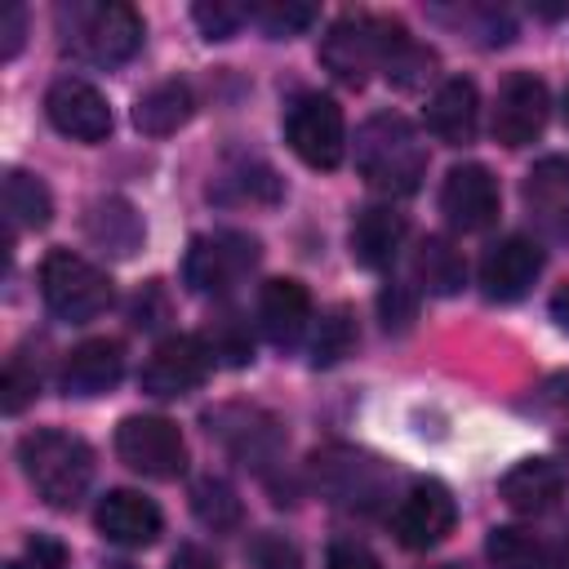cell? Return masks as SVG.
<instances>
[{
	"mask_svg": "<svg viewBox=\"0 0 569 569\" xmlns=\"http://www.w3.org/2000/svg\"><path fill=\"white\" fill-rule=\"evenodd\" d=\"M204 347L213 360L222 365H249L253 360V333H249V320L240 311H222L209 320L204 329Z\"/></svg>",
	"mask_w": 569,
	"mask_h": 569,
	"instance_id": "1f68e13d",
	"label": "cell"
},
{
	"mask_svg": "<svg viewBox=\"0 0 569 569\" xmlns=\"http://www.w3.org/2000/svg\"><path fill=\"white\" fill-rule=\"evenodd\" d=\"M169 569H218V560H213L204 547H196V542H182V547L173 551Z\"/></svg>",
	"mask_w": 569,
	"mask_h": 569,
	"instance_id": "b9f144b4",
	"label": "cell"
},
{
	"mask_svg": "<svg viewBox=\"0 0 569 569\" xmlns=\"http://www.w3.org/2000/svg\"><path fill=\"white\" fill-rule=\"evenodd\" d=\"M502 502L520 516H542L556 507L560 489H565V471L551 458H520L507 476H502Z\"/></svg>",
	"mask_w": 569,
	"mask_h": 569,
	"instance_id": "ffe728a7",
	"label": "cell"
},
{
	"mask_svg": "<svg viewBox=\"0 0 569 569\" xmlns=\"http://www.w3.org/2000/svg\"><path fill=\"white\" fill-rule=\"evenodd\" d=\"M93 525L107 542L116 547H147L160 538V507L151 498H142L138 489H111L98 511H93Z\"/></svg>",
	"mask_w": 569,
	"mask_h": 569,
	"instance_id": "9a60e30c",
	"label": "cell"
},
{
	"mask_svg": "<svg viewBox=\"0 0 569 569\" xmlns=\"http://www.w3.org/2000/svg\"><path fill=\"white\" fill-rule=\"evenodd\" d=\"M4 213H9V231H40L53 213V196L40 178L9 169L4 173Z\"/></svg>",
	"mask_w": 569,
	"mask_h": 569,
	"instance_id": "484cf974",
	"label": "cell"
},
{
	"mask_svg": "<svg viewBox=\"0 0 569 569\" xmlns=\"http://www.w3.org/2000/svg\"><path fill=\"white\" fill-rule=\"evenodd\" d=\"M84 231H89V240H93L98 249H107V253H116V258H129V253L142 244V218H138V209H133L129 200H120V196L98 200V204L89 209V218H84Z\"/></svg>",
	"mask_w": 569,
	"mask_h": 569,
	"instance_id": "603a6c76",
	"label": "cell"
},
{
	"mask_svg": "<svg viewBox=\"0 0 569 569\" xmlns=\"http://www.w3.org/2000/svg\"><path fill=\"white\" fill-rule=\"evenodd\" d=\"M18 462L49 507H76L93 480V449L71 431H31L18 440Z\"/></svg>",
	"mask_w": 569,
	"mask_h": 569,
	"instance_id": "3957f363",
	"label": "cell"
},
{
	"mask_svg": "<svg viewBox=\"0 0 569 569\" xmlns=\"http://www.w3.org/2000/svg\"><path fill=\"white\" fill-rule=\"evenodd\" d=\"M13 569H67V547L58 538H49V533H36L22 547V556L13 560Z\"/></svg>",
	"mask_w": 569,
	"mask_h": 569,
	"instance_id": "8d00e7d4",
	"label": "cell"
},
{
	"mask_svg": "<svg viewBox=\"0 0 569 569\" xmlns=\"http://www.w3.org/2000/svg\"><path fill=\"white\" fill-rule=\"evenodd\" d=\"M253 565H258V569H302L298 547L284 542V538H276V533H262V538L253 542Z\"/></svg>",
	"mask_w": 569,
	"mask_h": 569,
	"instance_id": "74e56055",
	"label": "cell"
},
{
	"mask_svg": "<svg viewBox=\"0 0 569 569\" xmlns=\"http://www.w3.org/2000/svg\"><path fill=\"white\" fill-rule=\"evenodd\" d=\"M191 18L200 22V31H204L209 40H227V36H236V27H240V22H249V9H244V4L213 0V4H196V9H191Z\"/></svg>",
	"mask_w": 569,
	"mask_h": 569,
	"instance_id": "e575fe53",
	"label": "cell"
},
{
	"mask_svg": "<svg viewBox=\"0 0 569 569\" xmlns=\"http://www.w3.org/2000/svg\"><path fill=\"white\" fill-rule=\"evenodd\" d=\"M413 276H418V284H422L427 293L449 298V293L462 289L467 262H462V253H458L445 236H427V240L413 249Z\"/></svg>",
	"mask_w": 569,
	"mask_h": 569,
	"instance_id": "d4e9b609",
	"label": "cell"
},
{
	"mask_svg": "<svg viewBox=\"0 0 569 569\" xmlns=\"http://www.w3.org/2000/svg\"><path fill=\"white\" fill-rule=\"evenodd\" d=\"M396 18H378V13H347L338 18L325 40H320V62L333 80L360 89L369 80V71L387 67L391 40H396Z\"/></svg>",
	"mask_w": 569,
	"mask_h": 569,
	"instance_id": "277c9868",
	"label": "cell"
},
{
	"mask_svg": "<svg viewBox=\"0 0 569 569\" xmlns=\"http://www.w3.org/2000/svg\"><path fill=\"white\" fill-rule=\"evenodd\" d=\"M36 391H40V373H36V365H27L22 360V351L9 360V369H4V413H18L27 400H36Z\"/></svg>",
	"mask_w": 569,
	"mask_h": 569,
	"instance_id": "d590c367",
	"label": "cell"
},
{
	"mask_svg": "<svg viewBox=\"0 0 569 569\" xmlns=\"http://www.w3.org/2000/svg\"><path fill=\"white\" fill-rule=\"evenodd\" d=\"M62 44L93 67H120L142 49V18L116 0H76L58 9Z\"/></svg>",
	"mask_w": 569,
	"mask_h": 569,
	"instance_id": "7a4b0ae2",
	"label": "cell"
},
{
	"mask_svg": "<svg viewBox=\"0 0 569 569\" xmlns=\"http://www.w3.org/2000/svg\"><path fill=\"white\" fill-rule=\"evenodd\" d=\"M276 191H280L276 173H271L267 164H258V160H244L240 169H227V173L213 178V187H209V196H213V200H227V204L276 200Z\"/></svg>",
	"mask_w": 569,
	"mask_h": 569,
	"instance_id": "f546056e",
	"label": "cell"
},
{
	"mask_svg": "<svg viewBox=\"0 0 569 569\" xmlns=\"http://www.w3.org/2000/svg\"><path fill=\"white\" fill-rule=\"evenodd\" d=\"M316 471H338L342 480H329L325 489L342 502V507H356V502H369L378 493V467L351 449H338V453H325V462L316 458Z\"/></svg>",
	"mask_w": 569,
	"mask_h": 569,
	"instance_id": "4316f807",
	"label": "cell"
},
{
	"mask_svg": "<svg viewBox=\"0 0 569 569\" xmlns=\"http://www.w3.org/2000/svg\"><path fill=\"white\" fill-rule=\"evenodd\" d=\"M249 18L267 36L284 40V36H298V31H307L316 22V4H302V0H267V4H253Z\"/></svg>",
	"mask_w": 569,
	"mask_h": 569,
	"instance_id": "d6a6232c",
	"label": "cell"
},
{
	"mask_svg": "<svg viewBox=\"0 0 569 569\" xmlns=\"http://www.w3.org/2000/svg\"><path fill=\"white\" fill-rule=\"evenodd\" d=\"M191 120V89L182 80H160L133 102V124L151 138H169Z\"/></svg>",
	"mask_w": 569,
	"mask_h": 569,
	"instance_id": "cb8c5ba5",
	"label": "cell"
},
{
	"mask_svg": "<svg viewBox=\"0 0 569 569\" xmlns=\"http://www.w3.org/2000/svg\"><path fill=\"white\" fill-rule=\"evenodd\" d=\"M124 373V347L116 338H84L62 360V387L67 396H102Z\"/></svg>",
	"mask_w": 569,
	"mask_h": 569,
	"instance_id": "ac0fdd59",
	"label": "cell"
},
{
	"mask_svg": "<svg viewBox=\"0 0 569 569\" xmlns=\"http://www.w3.org/2000/svg\"><path fill=\"white\" fill-rule=\"evenodd\" d=\"M325 569H382V565H378V556H373L365 542H356V538H338V542H329Z\"/></svg>",
	"mask_w": 569,
	"mask_h": 569,
	"instance_id": "f35d334b",
	"label": "cell"
},
{
	"mask_svg": "<svg viewBox=\"0 0 569 569\" xmlns=\"http://www.w3.org/2000/svg\"><path fill=\"white\" fill-rule=\"evenodd\" d=\"M191 511H196V520H200L204 529H213V533L240 525V498H236V489H231L222 476L196 480V489H191Z\"/></svg>",
	"mask_w": 569,
	"mask_h": 569,
	"instance_id": "f1b7e54d",
	"label": "cell"
},
{
	"mask_svg": "<svg viewBox=\"0 0 569 569\" xmlns=\"http://www.w3.org/2000/svg\"><path fill=\"white\" fill-rule=\"evenodd\" d=\"M489 560L498 569H547L551 565V547L538 533L520 529V525H502V529L489 533Z\"/></svg>",
	"mask_w": 569,
	"mask_h": 569,
	"instance_id": "83f0119b",
	"label": "cell"
},
{
	"mask_svg": "<svg viewBox=\"0 0 569 569\" xmlns=\"http://www.w3.org/2000/svg\"><path fill=\"white\" fill-rule=\"evenodd\" d=\"M431 67H436V53L422 49L405 27H396V40H391V53H387L382 76H387L391 84H400V89H418V84H427Z\"/></svg>",
	"mask_w": 569,
	"mask_h": 569,
	"instance_id": "4dcf8cb0",
	"label": "cell"
},
{
	"mask_svg": "<svg viewBox=\"0 0 569 569\" xmlns=\"http://www.w3.org/2000/svg\"><path fill=\"white\" fill-rule=\"evenodd\" d=\"M436 569H458V565H436Z\"/></svg>",
	"mask_w": 569,
	"mask_h": 569,
	"instance_id": "bcb514c9",
	"label": "cell"
},
{
	"mask_svg": "<svg viewBox=\"0 0 569 569\" xmlns=\"http://www.w3.org/2000/svg\"><path fill=\"white\" fill-rule=\"evenodd\" d=\"M40 298L44 307L67 320V325H84L93 316L107 311L111 302V280L102 267H93L89 258L71 253V249H53L40 262Z\"/></svg>",
	"mask_w": 569,
	"mask_h": 569,
	"instance_id": "5b68a950",
	"label": "cell"
},
{
	"mask_svg": "<svg viewBox=\"0 0 569 569\" xmlns=\"http://www.w3.org/2000/svg\"><path fill=\"white\" fill-rule=\"evenodd\" d=\"M551 311H556V320H560V325L569 329V289H560V293H556V302H551Z\"/></svg>",
	"mask_w": 569,
	"mask_h": 569,
	"instance_id": "ee69618b",
	"label": "cell"
},
{
	"mask_svg": "<svg viewBox=\"0 0 569 569\" xmlns=\"http://www.w3.org/2000/svg\"><path fill=\"white\" fill-rule=\"evenodd\" d=\"M209 365H213V356H209L204 338H196V333H173V338H164V342L147 356V365H142V391H151V396H160V400L187 396V391H196V387L204 382Z\"/></svg>",
	"mask_w": 569,
	"mask_h": 569,
	"instance_id": "8fae6325",
	"label": "cell"
},
{
	"mask_svg": "<svg viewBox=\"0 0 569 569\" xmlns=\"http://www.w3.org/2000/svg\"><path fill=\"white\" fill-rule=\"evenodd\" d=\"M116 453L151 480H173L187 467V440L160 413H129L116 427Z\"/></svg>",
	"mask_w": 569,
	"mask_h": 569,
	"instance_id": "ba28073f",
	"label": "cell"
},
{
	"mask_svg": "<svg viewBox=\"0 0 569 569\" xmlns=\"http://www.w3.org/2000/svg\"><path fill=\"white\" fill-rule=\"evenodd\" d=\"M378 307H382L387 329H405V325L413 320V298H409V289H405V284H387Z\"/></svg>",
	"mask_w": 569,
	"mask_h": 569,
	"instance_id": "ab89813d",
	"label": "cell"
},
{
	"mask_svg": "<svg viewBox=\"0 0 569 569\" xmlns=\"http://www.w3.org/2000/svg\"><path fill=\"white\" fill-rule=\"evenodd\" d=\"M405 213L387 209V204H369L356 213L351 222V258L360 267H391V258L405 244Z\"/></svg>",
	"mask_w": 569,
	"mask_h": 569,
	"instance_id": "7402d4cb",
	"label": "cell"
},
{
	"mask_svg": "<svg viewBox=\"0 0 569 569\" xmlns=\"http://www.w3.org/2000/svg\"><path fill=\"white\" fill-rule=\"evenodd\" d=\"M525 209L547 236H569V160L547 156L525 173Z\"/></svg>",
	"mask_w": 569,
	"mask_h": 569,
	"instance_id": "e0dca14e",
	"label": "cell"
},
{
	"mask_svg": "<svg viewBox=\"0 0 569 569\" xmlns=\"http://www.w3.org/2000/svg\"><path fill=\"white\" fill-rule=\"evenodd\" d=\"M204 422H209V436H218L236 458H244V462H267V458H276V449H280V431H276V422L262 413V409H244V405H227V409H213V413H204Z\"/></svg>",
	"mask_w": 569,
	"mask_h": 569,
	"instance_id": "2e32d148",
	"label": "cell"
},
{
	"mask_svg": "<svg viewBox=\"0 0 569 569\" xmlns=\"http://www.w3.org/2000/svg\"><path fill=\"white\" fill-rule=\"evenodd\" d=\"M351 342H356V320L347 307H333L311 338V365H338L351 351Z\"/></svg>",
	"mask_w": 569,
	"mask_h": 569,
	"instance_id": "836d02e7",
	"label": "cell"
},
{
	"mask_svg": "<svg viewBox=\"0 0 569 569\" xmlns=\"http://www.w3.org/2000/svg\"><path fill=\"white\" fill-rule=\"evenodd\" d=\"M22 31H27V9H22V4H9V9L0 13V36H4L0 53H4V58H13V53L22 49Z\"/></svg>",
	"mask_w": 569,
	"mask_h": 569,
	"instance_id": "60d3db41",
	"label": "cell"
},
{
	"mask_svg": "<svg viewBox=\"0 0 569 569\" xmlns=\"http://www.w3.org/2000/svg\"><path fill=\"white\" fill-rule=\"evenodd\" d=\"M356 169L373 191L409 196L427 173V142L400 111H378L356 133Z\"/></svg>",
	"mask_w": 569,
	"mask_h": 569,
	"instance_id": "6da1fadb",
	"label": "cell"
},
{
	"mask_svg": "<svg viewBox=\"0 0 569 569\" xmlns=\"http://www.w3.org/2000/svg\"><path fill=\"white\" fill-rule=\"evenodd\" d=\"M440 213L458 231H485L498 218V178L485 164H453L440 187Z\"/></svg>",
	"mask_w": 569,
	"mask_h": 569,
	"instance_id": "4fadbf2b",
	"label": "cell"
},
{
	"mask_svg": "<svg viewBox=\"0 0 569 569\" xmlns=\"http://www.w3.org/2000/svg\"><path fill=\"white\" fill-rule=\"evenodd\" d=\"M44 111H49V124L76 142H102L111 133V107L89 80H76V76L53 80L44 93Z\"/></svg>",
	"mask_w": 569,
	"mask_h": 569,
	"instance_id": "7c38bea8",
	"label": "cell"
},
{
	"mask_svg": "<svg viewBox=\"0 0 569 569\" xmlns=\"http://www.w3.org/2000/svg\"><path fill=\"white\" fill-rule=\"evenodd\" d=\"M547 569H569V525H565L560 542L551 547V565H547Z\"/></svg>",
	"mask_w": 569,
	"mask_h": 569,
	"instance_id": "7bdbcfd3",
	"label": "cell"
},
{
	"mask_svg": "<svg viewBox=\"0 0 569 569\" xmlns=\"http://www.w3.org/2000/svg\"><path fill=\"white\" fill-rule=\"evenodd\" d=\"M547 107H551L547 84L533 71H511L498 84V98H493V138L502 147L533 142L547 129Z\"/></svg>",
	"mask_w": 569,
	"mask_h": 569,
	"instance_id": "30bf717a",
	"label": "cell"
},
{
	"mask_svg": "<svg viewBox=\"0 0 569 569\" xmlns=\"http://www.w3.org/2000/svg\"><path fill=\"white\" fill-rule=\"evenodd\" d=\"M284 138L293 147V156L311 169H338L342 151H347V120L342 107L325 93H302L293 98V107L284 111Z\"/></svg>",
	"mask_w": 569,
	"mask_h": 569,
	"instance_id": "52a82bcc",
	"label": "cell"
},
{
	"mask_svg": "<svg viewBox=\"0 0 569 569\" xmlns=\"http://www.w3.org/2000/svg\"><path fill=\"white\" fill-rule=\"evenodd\" d=\"M565 124H569V89H565Z\"/></svg>",
	"mask_w": 569,
	"mask_h": 569,
	"instance_id": "f6af8a7d",
	"label": "cell"
},
{
	"mask_svg": "<svg viewBox=\"0 0 569 569\" xmlns=\"http://www.w3.org/2000/svg\"><path fill=\"white\" fill-rule=\"evenodd\" d=\"M453 520H458L453 493H449L440 480H418V485L396 502L391 533H396L400 547H409V551H427V547L445 542V533L453 529Z\"/></svg>",
	"mask_w": 569,
	"mask_h": 569,
	"instance_id": "9c48e42d",
	"label": "cell"
},
{
	"mask_svg": "<svg viewBox=\"0 0 569 569\" xmlns=\"http://www.w3.org/2000/svg\"><path fill=\"white\" fill-rule=\"evenodd\" d=\"M538 271H542V249L533 240H525V236H507V240L485 249V258H480V289L493 302H516V298L529 293Z\"/></svg>",
	"mask_w": 569,
	"mask_h": 569,
	"instance_id": "5bb4252c",
	"label": "cell"
},
{
	"mask_svg": "<svg viewBox=\"0 0 569 569\" xmlns=\"http://www.w3.org/2000/svg\"><path fill=\"white\" fill-rule=\"evenodd\" d=\"M258 320L276 347H293L311 325V293L289 276L267 280L258 293Z\"/></svg>",
	"mask_w": 569,
	"mask_h": 569,
	"instance_id": "d6986e66",
	"label": "cell"
},
{
	"mask_svg": "<svg viewBox=\"0 0 569 569\" xmlns=\"http://www.w3.org/2000/svg\"><path fill=\"white\" fill-rule=\"evenodd\" d=\"M476 124H480V93L471 80L453 76L445 80L431 102H427V129L440 138V142H471L476 138Z\"/></svg>",
	"mask_w": 569,
	"mask_h": 569,
	"instance_id": "44dd1931",
	"label": "cell"
},
{
	"mask_svg": "<svg viewBox=\"0 0 569 569\" xmlns=\"http://www.w3.org/2000/svg\"><path fill=\"white\" fill-rule=\"evenodd\" d=\"M258 267V240L244 231H209L196 236L187 258H182V276L196 293L204 298H222L231 293L249 271Z\"/></svg>",
	"mask_w": 569,
	"mask_h": 569,
	"instance_id": "8992f818",
	"label": "cell"
}]
</instances>
